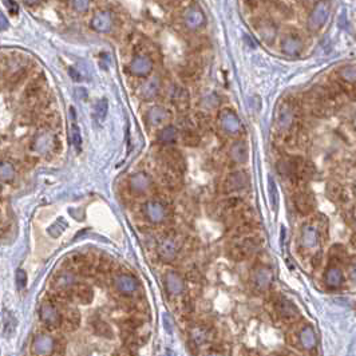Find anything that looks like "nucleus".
Segmentation results:
<instances>
[{
  "label": "nucleus",
  "mask_w": 356,
  "mask_h": 356,
  "mask_svg": "<svg viewBox=\"0 0 356 356\" xmlns=\"http://www.w3.org/2000/svg\"><path fill=\"white\" fill-rule=\"evenodd\" d=\"M292 346L303 350V351H312L317 346L316 331L311 324H301L292 332Z\"/></svg>",
  "instance_id": "obj_1"
},
{
  "label": "nucleus",
  "mask_w": 356,
  "mask_h": 356,
  "mask_svg": "<svg viewBox=\"0 0 356 356\" xmlns=\"http://www.w3.org/2000/svg\"><path fill=\"white\" fill-rule=\"evenodd\" d=\"M180 242L177 240L176 236L173 234H167L165 237L159 240L158 246H157V253H158L159 259L165 261V263H170L176 259L180 251Z\"/></svg>",
  "instance_id": "obj_2"
},
{
  "label": "nucleus",
  "mask_w": 356,
  "mask_h": 356,
  "mask_svg": "<svg viewBox=\"0 0 356 356\" xmlns=\"http://www.w3.org/2000/svg\"><path fill=\"white\" fill-rule=\"evenodd\" d=\"M252 285L259 292H265L271 288L273 283V272L272 269L264 265H260L253 269L252 272Z\"/></svg>",
  "instance_id": "obj_3"
},
{
  "label": "nucleus",
  "mask_w": 356,
  "mask_h": 356,
  "mask_svg": "<svg viewBox=\"0 0 356 356\" xmlns=\"http://www.w3.org/2000/svg\"><path fill=\"white\" fill-rule=\"evenodd\" d=\"M273 311L276 313L277 316L283 319V320H295L299 316V309L296 308V305L290 300L279 296L277 299L273 301Z\"/></svg>",
  "instance_id": "obj_4"
},
{
  "label": "nucleus",
  "mask_w": 356,
  "mask_h": 356,
  "mask_svg": "<svg viewBox=\"0 0 356 356\" xmlns=\"http://www.w3.org/2000/svg\"><path fill=\"white\" fill-rule=\"evenodd\" d=\"M330 16V5L328 3H317L315 5V8L312 9V12L308 18V28L309 31L316 32L324 26L327 22V19Z\"/></svg>",
  "instance_id": "obj_5"
},
{
  "label": "nucleus",
  "mask_w": 356,
  "mask_h": 356,
  "mask_svg": "<svg viewBox=\"0 0 356 356\" xmlns=\"http://www.w3.org/2000/svg\"><path fill=\"white\" fill-rule=\"evenodd\" d=\"M154 69L153 59L146 55V54H140L133 58L130 65H129V70L133 75L136 76H147L151 74Z\"/></svg>",
  "instance_id": "obj_6"
},
{
  "label": "nucleus",
  "mask_w": 356,
  "mask_h": 356,
  "mask_svg": "<svg viewBox=\"0 0 356 356\" xmlns=\"http://www.w3.org/2000/svg\"><path fill=\"white\" fill-rule=\"evenodd\" d=\"M40 320L43 321L44 324L50 328H58L62 326V313L58 309V307L51 301L44 303L40 307L39 311Z\"/></svg>",
  "instance_id": "obj_7"
},
{
  "label": "nucleus",
  "mask_w": 356,
  "mask_h": 356,
  "mask_svg": "<svg viewBox=\"0 0 356 356\" xmlns=\"http://www.w3.org/2000/svg\"><path fill=\"white\" fill-rule=\"evenodd\" d=\"M143 214L150 222L161 224L166 220L167 209L162 203H159L157 200H150L143 205Z\"/></svg>",
  "instance_id": "obj_8"
},
{
  "label": "nucleus",
  "mask_w": 356,
  "mask_h": 356,
  "mask_svg": "<svg viewBox=\"0 0 356 356\" xmlns=\"http://www.w3.org/2000/svg\"><path fill=\"white\" fill-rule=\"evenodd\" d=\"M300 245L307 251H316L320 246V232L313 225H305L300 234Z\"/></svg>",
  "instance_id": "obj_9"
},
{
  "label": "nucleus",
  "mask_w": 356,
  "mask_h": 356,
  "mask_svg": "<svg viewBox=\"0 0 356 356\" xmlns=\"http://www.w3.org/2000/svg\"><path fill=\"white\" fill-rule=\"evenodd\" d=\"M218 121H220V126L221 129L224 130L226 134H238L241 132V122L233 111L229 110V109H224L221 111L220 115H218Z\"/></svg>",
  "instance_id": "obj_10"
},
{
  "label": "nucleus",
  "mask_w": 356,
  "mask_h": 356,
  "mask_svg": "<svg viewBox=\"0 0 356 356\" xmlns=\"http://www.w3.org/2000/svg\"><path fill=\"white\" fill-rule=\"evenodd\" d=\"M55 339L49 334L36 335L32 342V352L36 356H51L55 347Z\"/></svg>",
  "instance_id": "obj_11"
},
{
  "label": "nucleus",
  "mask_w": 356,
  "mask_h": 356,
  "mask_svg": "<svg viewBox=\"0 0 356 356\" xmlns=\"http://www.w3.org/2000/svg\"><path fill=\"white\" fill-rule=\"evenodd\" d=\"M114 24V15L109 9L98 11L91 19V28L97 32H109Z\"/></svg>",
  "instance_id": "obj_12"
},
{
  "label": "nucleus",
  "mask_w": 356,
  "mask_h": 356,
  "mask_svg": "<svg viewBox=\"0 0 356 356\" xmlns=\"http://www.w3.org/2000/svg\"><path fill=\"white\" fill-rule=\"evenodd\" d=\"M248 181H249L248 174L242 170L230 173L224 181V192L225 193H233V192L242 190L248 185Z\"/></svg>",
  "instance_id": "obj_13"
},
{
  "label": "nucleus",
  "mask_w": 356,
  "mask_h": 356,
  "mask_svg": "<svg viewBox=\"0 0 356 356\" xmlns=\"http://www.w3.org/2000/svg\"><path fill=\"white\" fill-rule=\"evenodd\" d=\"M205 20H207L205 13L200 7H190V8L186 9V12L184 15L185 27L190 31H196L200 27H203Z\"/></svg>",
  "instance_id": "obj_14"
},
{
  "label": "nucleus",
  "mask_w": 356,
  "mask_h": 356,
  "mask_svg": "<svg viewBox=\"0 0 356 356\" xmlns=\"http://www.w3.org/2000/svg\"><path fill=\"white\" fill-rule=\"evenodd\" d=\"M114 286L119 293H122L125 296H130L133 293H136V290L138 289V282L136 280V277H133L132 275L123 273V275L115 276Z\"/></svg>",
  "instance_id": "obj_15"
},
{
  "label": "nucleus",
  "mask_w": 356,
  "mask_h": 356,
  "mask_svg": "<svg viewBox=\"0 0 356 356\" xmlns=\"http://www.w3.org/2000/svg\"><path fill=\"white\" fill-rule=\"evenodd\" d=\"M129 184H130V189H132L133 193L143 194L147 190H150L151 185H153V181L149 177V174H146L143 172H138L130 177Z\"/></svg>",
  "instance_id": "obj_16"
},
{
  "label": "nucleus",
  "mask_w": 356,
  "mask_h": 356,
  "mask_svg": "<svg viewBox=\"0 0 356 356\" xmlns=\"http://www.w3.org/2000/svg\"><path fill=\"white\" fill-rule=\"evenodd\" d=\"M304 49V43L301 38L296 34H289L286 35L282 42V51L285 55H289V57H296L299 55Z\"/></svg>",
  "instance_id": "obj_17"
},
{
  "label": "nucleus",
  "mask_w": 356,
  "mask_h": 356,
  "mask_svg": "<svg viewBox=\"0 0 356 356\" xmlns=\"http://www.w3.org/2000/svg\"><path fill=\"white\" fill-rule=\"evenodd\" d=\"M324 283L330 289H338L343 285L344 273L338 265H331L324 273Z\"/></svg>",
  "instance_id": "obj_18"
},
{
  "label": "nucleus",
  "mask_w": 356,
  "mask_h": 356,
  "mask_svg": "<svg viewBox=\"0 0 356 356\" xmlns=\"http://www.w3.org/2000/svg\"><path fill=\"white\" fill-rule=\"evenodd\" d=\"M165 286L169 295L178 296L185 289L184 279L177 272H167L165 276Z\"/></svg>",
  "instance_id": "obj_19"
},
{
  "label": "nucleus",
  "mask_w": 356,
  "mask_h": 356,
  "mask_svg": "<svg viewBox=\"0 0 356 356\" xmlns=\"http://www.w3.org/2000/svg\"><path fill=\"white\" fill-rule=\"evenodd\" d=\"M169 111L166 109H163L161 106H154L151 107L147 114H146V118H147V122H149L150 126L153 128H161L163 126L165 123L169 121Z\"/></svg>",
  "instance_id": "obj_20"
},
{
  "label": "nucleus",
  "mask_w": 356,
  "mask_h": 356,
  "mask_svg": "<svg viewBox=\"0 0 356 356\" xmlns=\"http://www.w3.org/2000/svg\"><path fill=\"white\" fill-rule=\"evenodd\" d=\"M275 122H276V128L280 129V130L289 128L293 122V110L290 109L289 105L284 103V105L279 106Z\"/></svg>",
  "instance_id": "obj_21"
},
{
  "label": "nucleus",
  "mask_w": 356,
  "mask_h": 356,
  "mask_svg": "<svg viewBox=\"0 0 356 356\" xmlns=\"http://www.w3.org/2000/svg\"><path fill=\"white\" fill-rule=\"evenodd\" d=\"M159 91V79L157 76H154V78H150L147 79L146 82L141 84V87L138 90V94H140V97L142 99H146V101H149V99H153L154 97H157V94Z\"/></svg>",
  "instance_id": "obj_22"
},
{
  "label": "nucleus",
  "mask_w": 356,
  "mask_h": 356,
  "mask_svg": "<svg viewBox=\"0 0 356 356\" xmlns=\"http://www.w3.org/2000/svg\"><path fill=\"white\" fill-rule=\"evenodd\" d=\"M190 339H192V342L196 346L203 347V346H207L208 343H211L212 334L207 327L196 326L193 330L190 331Z\"/></svg>",
  "instance_id": "obj_23"
},
{
  "label": "nucleus",
  "mask_w": 356,
  "mask_h": 356,
  "mask_svg": "<svg viewBox=\"0 0 356 356\" xmlns=\"http://www.w3.org/2000/svg\"><path fill=\"white\" fill-rule=\"evenodd\" d=\"M296 209L301 213V214H308L315 209V198H313L312 194L309 193H300L297 197H296Z\"/></svg>",
  "instance_id": "obj_24"
},
{
  "label": "nucleus",
  "mask_w": 356,
  "mask_h": 356,
  "mask_svg": "<svg viewBox=\"0 0 356 356\" xmlns=\"http://www.w3.org/2000/svg\"><path fill=\"white\" fill-rule=\"evenodd\" d=\"M229 155H230V158L233 159L234 162H245L246 159H248V146H246L245 142L237 141L236 143H233L232 147H230Z\"/></svg>",
  "instance_id": "obj_25"
},
{
  "label": "nucleus",
  "mask_w": 356,
  "mask_h": 356,
  "mask_svg": "<svg viewBox=\"0 0 356 356\" xmlns=\"http://www.w3.org/2000/svg\"><path fill=\"white\" fill-rule=\"evenodd\" d=\"M80 321V316L78 311L75 309H69L66 312V315L63 316L62 315V326L66 331H74L78 328Z\"/></svg>",
  "instance_id": "obj_26"
},
{
  "label": "nucleus",
  "mask_w": 356,
  "mask_h": 356,
  "mask_svg": "<svg viewBox=\"0 0 356 356\" xmlns=\"http://www.w3.org/2000/svg\"><path fill=\"white\" fill-rule=\"evenodd\" d=\"M72 295H74V299H76L82 304L91 303L92 297H94L91 288L88 285H84V284H79V285L74 286Z\"/></svg>",
  "instance_id": "obj_27"
},
{
  "label": "nucleus",
  "mask_w": 356,
  "mask_h": 356,
  "mask_svg": "<svg viewBox=\"0 0 356 356\" xmlns=\"http://www.w3.org/2000/svg\"><path fill=\"white\" fill-rule=\"evenodd\" d=\"M177 140V129L174 126H166L158 133V141L161 143H173Z\"/></svg>",
  "instance_id": "obj_28"
},
{
  "label": "nucleus",
  "mask_w": 356,
  "mask_h": 356,
  "mask_svg": "<svg viewBox=\"0 0 356 356\" xmlns=\"http://www.w3.org/2000/svg\"><path fill=\"white\" fill-rule=\"evenodd\" d=\"M173 102L181 110L188 109V103H189L188 92L185 91L184 88H177L176 91H174V95H173Z\"/></svg>",
  "instance_id": "obj_29"
},
{
  "label": "nucleus",
  "mask_w": 356,
  "mask_h": 356,
  "mask_svg": "<svg viewBox=\"0 0 356 356\" xmlns=\"http://www.w3.org/2000/svg\"><path fill=\"white\" fill-rule=\"evenodd\" d=\"M107 110H109V102L106 98H102L99 101L97 102V105H95V110H94V114H95V118L102 122V121H105L106 115H107Z\"/></svg>",
  "instance_id": "obj_30"
},
{
  "label": "nucleus",
  "mask_w": 356,
  "mask_h": 356,
  "mask_svg": "<svg viewBox=\"0 0 356 356\" xmlns=\"http://www.w3.org/2000/svg\"><path fill=\"white\" fill-rule=\"evenodd\" d=\"M15 177V169L9 162H0V180L11 181Z\"/></svg>",
  "instance_id": "obj_31"
},
{
  "label": "nucleus",
  "mask_w": 356,
  "mask_h": 356,
  "mask_svg": "<svg viewBox=\"0 0 356 356\" xmlns=\"http://www.w3.org/2000/svg\"><path fill=\"white\" fill-rule=\"evenodd\" d=\"M71 142H72L75 150L80 151V149H82V136H80L79 126L76 123H72V126H71Z\"/></svg>",
  "instance_id": "obj_32"
},
{
  "label": "nucleus",
  "mask_w": 356,
  "mask_h": 356,
  "mask_svg": "<svg viewBox=\"0 0 356 356\" xmlns=\"http://www.w3.org/2000/svg\"><path fill=\"white\" fill-rule=\"evenodd\" d=\"M340 78L346 84H355V66H346L340 70Z\"/></svg>",
  "instance_id": "obj_33"
},
{
  "label": "nucleus",
  "mask_w": 356,
  "mask_h": 356,
  "mask_svg": "<svg viewBox=\"0 0 356 356\" xmlns=\"http://www.w3.org/2000/svg\"><path fill=\"white\" fill-rule=\"evenodd\" d=\"M67 228V222L63 218H58L57 222H54V225H51L49 228V233L50 236L53 237H59L62 234V232Z\"/></svg>",
  "instance_id": "obj_34"
},
{
  "label": "nucleus",
  "mask_w": 356,
  "mask_h": 356,
  "mask_svg": "<svg viewBox=\"0 0 356 356\" xmlns=\"http://www.w3.org/2000/svg\"><path fill=\"white\" fill-rule=\"evenodd\" d=\"M331 257L332 260H336V263H344L347 259V252L342 246H334L331 251Z\"/></svg>",
  "instance_id": "obj_35"
},
{
  "label": "nucleus",
  "mask_w": 356,
  "mask_h": 356,
  "mask_svg": "<svg viewBox=\"0 0 356 356\" xmlns=\"http://www.w3.org/2000/svg\"><path fill=\"white\" fill-rule=\"evenodd\" d=\"M269 197H271V203H272L273 208L276 209L277 204H279V193H277L276 184L272 178L269 180Z\"/></svg>",
  "instance_id": "obj_36"
},
{
  "label": "nucleus",
  "mask_w": 356,
  "mask_h": 356,
  "mask_svg": "<svg viewBox=\"0 0 356 356\" xmlns=\"http://www.w3.org/2000/svg\"><path fill=\"white\" fill-rule=\"evenodd\" d=\"M16 286H18L19 290H22L26 288L27 285V273L23 271V269H18L16 271Z\"/></svg>",
  "instance_id": "obj_37"
},
{
  "label": "nucleus",
  "mask_w": 356,
  "mask_h": 356,
  "mask_svg": "<svg viewBox=\"0 0 356 356\" xmlns=\"http://www.w3.org/2000/svg\"><path fill=\"white\" fill-rule=\"evenodd\" d=\"M71 5L75 11L78 12H84L87 11L88 7H90V1H84V0H75V1H71Z\"/></svg>",
  "instance_id": "obj_38"
},
{
  "label": "nucleus",
  "mask_w": 356,
  "mask_h": 356,
  "mask_svg": "<svg viewBox=\"0 0 356 356\" xmlns=\"http://www.w3.org/2000/svg\"><path fill=\"white\" fill-rule=\"evenodd\" d=\"M184 137H185L184 142L186 143V145H192V140H194V142H197L198 143V136L196 134V133L188 132V133H185Z\"/></svg>",
  "instance_id": "obj_39"
},
{
  "label": "nucleus",
  "mask_w": 356,
  "mask_h": 356,
  "mask_svg": "<svg viewBox=\"0 0 356 356\" xmlns=\"http://www.w3.org/2000/svg\"><path fill=\"white\" fill-rule=\"evenodd\" d=\"M4 4L8 7L9 12L13 13V15H16V13L19 12L18 3H15V1H4Z\"/></svg>",
  "instance_id": "obj_40"
},
{
  "label": "nucleus",
  "mask_w": 356,
  "mask_h": 356,
  "mask_svg": "<svg viewBox=\"0 0 356 356\" xmlns=\"http://www.w3.org/2000/svg\"><path fill=\"white\" fill-rule=\"evenodd\" d=\"M8 26H9L8 20L5 19V16L3 15V13L0 12V31L5 30V28H8Z\"/></svg>",
  "instance_id": "obj_41"
},
{
  "label": "nucleus",
  "mask_w": 356,
  "mask_h": 356,
  "mask_svg": "<svg viewBox=\"0 0 356 356\" xmlns=\"http://www.w3.org/2000/svg\"><path fill=\"white\" fill-rule=\"evenodd\" d=\"M69 72H70L71 78H72L74 80H76V82H79V80L82 79V78H80L79 72L75 70V69H72V67H70V69H69Z\"/></svg>",
  "instance_id": "obj_42"
},
{
  "label": "nucleus",
  "mask_w": 356,
  "mask_h": 356,
  "mask_svg": "<svg viewBox=\"0 0 356 356\" xmlns=\"http://www.w3.org/2000/svg\"><path fill=\"white\" fill-rule=\"evenodd\" d=\"M119 356H133V355L132 354H129V352H122Z\"/></svg>",
  "instance_id": "obj_43"
}]
</instances>
